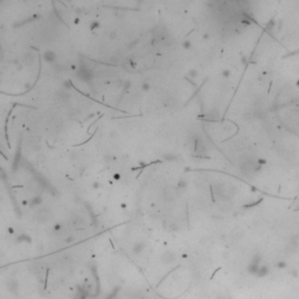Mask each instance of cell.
Here are the masks:
<instances>
[{
	"mask_svg": "<svg viewBox=\"0 0 299 299\" xmlns=\"http://www.w3.org/2000/svg\"><path fill=\"white\" fill-rule=\"evenodd\" d=\"M174 260H175V256L173 254H171V252H165L163 255V262L164 263H173Z\"/></svg>",
	"mask_w": 299,
	"mask_h": 299,
	"instance_id": "6da1fadb",
	"label": "cell"
}]
</instances>
